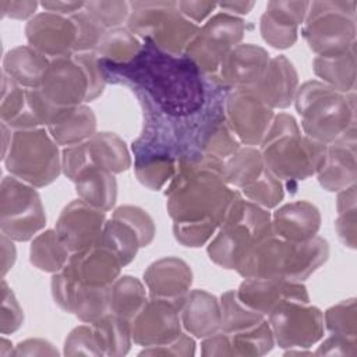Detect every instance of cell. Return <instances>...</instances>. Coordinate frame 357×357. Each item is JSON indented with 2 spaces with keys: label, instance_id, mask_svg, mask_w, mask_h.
I'll return each instance as SVG.
<instances>
[{
  "label": "cell",
  "instance_id": "cell-1",
  "mask_svg": "<svg viewBox=\"0 0 357 357\" xmlns=\"http://www.w3.org/2000/svg\"><path fill=\"white\" fill-rule=\"evenodd\" d=\"M106 82L142 92L162 113L187 117L202 109L206 100V79L185 54H170L149 39L139 53L124 64L99 59Z\"/></svg>",
  "mask_w": 357,
  "mask_h": 357
},
{
  "label": "cell",
  "instance_id": "cell-2",
  "mask_svg": "<svg viewBox=\"0 0 357 357\" xmlns=\"http://www.w3.org/2000/svg\"><path fill=\"white\" fill-rule=\"evenodd\" d=\"M225 162L208 156H184L167 184L166 209L173 223L220 226L236 194L223 178Z\"/></svg>",
  "mask_w": 357,
  "mask_h": 357
},
{
  "label": "cell",
  "instance_id": "cell-3",
  "mask_svg": "<svg viewBox=\"0 0 357 357\" xmlns=\"http://www.w3.org/2000/svg\"><path fill=\"white\" fill-rule=\"evenodd\" d=\"M266 167L289 187L317 174L326 145L301 132L297 120L289 113L275 114L259 145Z\"/></svg>",
  "mask_w": 357,
  "mask_h": 357
},
{
  "label": "cell",
  "instance_id": "cell-4",
  "mask_svg": "<svg viewBox=\"0 0 357 357\" xmlns=\"http://www.w3.org/2000/svg\"><path fill=\"white\" fill-rule=\"evenodd\" d=\"M329 258V244L315 236L303 243L289 241L275 233L259 241L237 268L245 278H278L303 282Z\"/></svg>",
  "mask_w": 357,
  "mask_h": 357
},
{
  "label": "cell",
  "instance_id": "cell-5",
  "mask_svg": "<svg viewBox=\"0 0 357 357\" xmlns=\"http://www.w3.org/2000/svg\"><path fill=\"white\" fill-rule=\"evenodd\" d=\"M303 132L329 145L347 137H356V92L342 93L322 81L301 84L294 98Z\"/></svg>",
  "mask_w": 357,
  "mask_h": 357
},
{
  "label": "cell",
  "instance_id": "cell-6",
  "mask_svg": "<svg viewBox=\"0 0 357 357\" xmlns=\"http://www.w3.org/2000/svg\"><path fill=\"white\" fill-rule=\"evenodd\" d=\"M273 234L268 209L237 194L213 237L208 243L209 259L225 269L237 271L250 251Z\"/></svg>",
  "mask_w": 357,
  "mask_h": 357
},
{
  "label": "cell",
  "instance_id": "cell-7",
  "mask_svg": "<svg viewBox=\"0 0 357 357\" xmlns=\"http://www.w3.org/2000/svg\"><path fill=\"white\" fill-rule=\"evenodd\" d=\"M127 28L141 40L149 39L170 54H184L199 31V25L185 18L177 1L145 0L130 1Z\"/></svg>",
  "mask_w": 357,
  "mask_h": 357
},
{
  "label": "cell",
  "instance_id": "cell-8",
  "mask_svg": "<svg viewBox=\"0 0 357 357\" xmlns=\"http://www.w3.org/2000/svg\"><path fill=\"white\" fill-rule=\"evenodd\" d=\"M3 162L11 176L35 188L52 184L61 173V152L46 127L13 130Z\"/></svg>",
  "mask_w": 357,
  "mask_h": 357
},
{
  "label": "cell",
  "instance_id": "cell-9",
  "mask_svg": "<svg viewBox=\"0 0 357 357\" xmlns=\"http://www.w3.org/2000/svg\"><path fill=\"white\" fill-rule=\"evenodd\" d=\"M357 1H310L303 36L308 47L321 57L337 56L356 45Z\"/></svg>",
  "mask_w": 357,
  "mask_h": 357
},
{
  "label": "cell",
  "instance_id": "cell-10",
  "mask_svg": "<svg viewBox=\"0 0 357 357\" xmlns=\"http://www.w3.org/2000/svg\"><path fill=\"white\" fill-rule=\"evenodd\" d=\"M46 225V213L36 188L14 176L0 184V229L14 241L32 240Z\"/></svg>",
  "mask_w": 357,
  "mask_h": 357
},
{
  "label": "cell",
  "instance_id": "cell-11",
  "mask_svg": "<svg viewBox=\"0 0 357 357\" xmlns=\"http://www.w3.org/2000/svg\"><path fill=\"white\" fill-rule=\"evenodd\" d=\"M241 17L220 11L209 17L187 46L184 54L201 70L204 77L216 74L225 56L241 43L245 33Z\"/></svg>",
  "mask_w": 357,
  "mask_h": 357
},
{
  "label": "cell",
  "instance_id": "cell-12",
  "mask_svg": "<svg viewBox=\"0 0 357 357\" xmlns=\"http://www.w3.org/2000/svg\"><path fill=\"white\" fill-rule=\"evenodd\" d=\"M266 317L282 349H308L324 336V314L311 301L284 300Z\"/></svg>",
  "mask_w": 357,
  "mask_h": 357
},
{
  "label": "cell",
  "instance_id": "cell-13",
  "mask_svg": "<svg viewBox=\"0 0 357 357\" xmlns=\"http://www.w3.org/2000/svg\"><path fill=\"white\" fill-rule=\"evenodd\" d=\"M131 165L126 142L117 134L107 131L96 132L89 139L61 151V173L71 181L88 166H99L119 174L128 170Z\"/></svg>",
  "mask_w": 357,
  "mask_h": 357
},
{
  "label": "cell",
  "instance_id": "cell-14",
  "mask_svg": "<svg viewBox=\"0 0 357 357\" xmlns=\"http://www.w3.org/2000/svg\"><path fill=\"white\" fill-rule=\"evenodd\" d=\"M40 92L56 107H74L88 102L91 79L88 68L75 54L50 60L43 77Z\"/></svg>",
  "mask_w": 357,
  "mask_h": 357
},
{
  "label": "cell",
  "instance_id": "cell-15",
  "mask_svg": "<svg viewBox=\"0 0 357 357\" xmlns=\"http://www.w3.org/2000/svg\"><path fill=\"white\" fill-rule=\"evenodd\" d=\"M225 116L241 145L257 148L264 141L275 113L252 89L244 88L227 91Z\"/></svg>",
  "mask_w": 357,
  "mask_h": 357
},
{
  "label": "cell",
  "instance_id": "cell-16",
  "mask_svg": "<svg viewBox=\"0 0 357 357\" xmlns=\"http://www.w3.org/2000/svg\"><path fill=\"white\" fill-rule=\"evenodd\" d=\"M183 303L149 296L130 321L132 342L142 347L162 346L174 340L183 331L180 310Z\"/></svg>",
  "mask_w": 357,
  "mask_h": 357
},
{
  "label": "cell",
  "instance_id": "cell-17",
  "mask_svg": "<svg viewBox=\"0 0 357 357\" xmlns=\"http://www.w3.org/2000/svg\"><path fill=\"white\" fill-rule=\"evenodd\" d=\"M50 286L56 304L84 324L92 325L112 312L110 287L84 286L63 271L53 273Z\"/></svg>",
  "mask_w": 357,
  "mask_h": 357
},
{
  "label": "cell",
  "instance_id": "cell-18",
  "mask_svg": "<svg viewBox=\"0 0 357 357\" xmlns=\"http://www.w3.org/2000/svg\"><path fill=\"white\" fill-rule=\"evenodd\" d=\"M269 59V53L264 47L240 43L225 56L216 74L205 78L227 91L254 88L261 79Z\"/></svg>",
  "mask_w": 357,
  "mask_h": 357
},
{
  "label": "cell",
  "instance_id": "cell-19",
  "mask_svg": "<svg viewBox=\"0 0 357 357\" xmlns=\"http://www.w3.org/2000/svg\"><path fill=\"white\" fill-rule=\"evenodd\" d=\"M105 222L106 212L74 199L60 212L54 230L73 254L98 243Z\"/></svg>",
  "mask_w": 357,
  "mask_h": 357
},
{
  "label": "cell",
  "instance_id": "cell-20",
  "mask_svg": "<svg viewBox=\"0 0 357 357\" xmlns=\"http://www.w3.org/2000/svg\"><path fill=\"white\" fill-rule=\"evenodd\" d=\"M28 45L45 56L74 54L77 26L71 17L43 11L35 14L25 25Z\"/></svg>",
  "mask_w": 357,
  "mask_h": 357
},
{
  "label": "cell",
  "instance_id": "cell-21",
  "mask_svg": "<svg viewBox=\"0 0 357 357\" xmlns=\"http://www.w3.org/2000/svg\"><path fill=\"white\" fill-rule=\"evenodd\" d=\"M123 264L99 241L93 245L73 252L63 272L73 280L91 287H110L120 278Z\"/></svg>",
  "mask_w": 357,
  "mask_h": 357
},
{
  "label": "cell",
  "instance_id": "cell-22",
  "mask_svg": "<svg viewBox=\"0 0 357 357\" xmlns=\"http://www.w3.org/2000/svg\"><path fill=\"white\" fill-rule=\"evenodd\" d=\"M236 291L241 303L265 317L284 300L310 301L308 290L301 282L278 278H245Z\"/></svg>",
  "mask_w": 357,
  "mask_h": 357
},
{
  "label": "cell",
  "instance_id": "cell-23",
  "mask_svg": "<svg viewBox=\"0 0 357 357\" xmlns=\"http://www.w3.org/2000/svg\"><path fill=\"white\" fill-rule=\"evenodd\" d=\"M310 1H268L259 20L262 39L275 49H289L298 38Z\"/></svg>",
  "mask_w": 357,
  "mask_h": 357
},
{
  "label": "cell",
  "instance_id": "cell-24",
  "mask_svg": "<svg viewBox=\"0 0 357 357\" xmlns=\"http://www.w3.org/2000/svg\"><path fill=\"white\" fill-rule=\"evenodd\" d=\"M144 283L149 296L184 303L192 284V271L181 258L163 257L145 269Z\"/></svg>",
  "mask_w": 357,
  "mask_h": 357
},
{
  "label": "cell",
  "instance_id": "cell-25",
  "mask_svg": "<svg viewBox=\"0 0 357 357\" xmlns=\"http://www.w3.org/2000/svg\"><path fill=\"white\" fill-rule=\"evenodd\" d=\"M250 89L272 110L286 109L294 102L298 89V75L293 63L286 56L279 54L269 59L261 79Z\"/></svg>",
  "mask_w": 357,
  "mask_h": 357
},
{
  "label": "cell",
  "instance_id": "cell-26",
  "mask_svg": "<svg viewBox=\"0 0 357 357\" xmlns=\"http://www.w3.org/2000/svg\"><path fill=\"white\" fill-rule=\"evenodd\" d=\"M317 177L319 185L329 192H339L356 184V137L342 138L326 145L325 158Z\"/></svg>",
  "mask_w": 357,
  "mask_h": 357
},
{
  "label": "cell",
  "instance_id": "cell-27",
  "mask_svg": "<svg viewBox=\"0 0 357 357\" xmlns=\"http://www.w3.org/2000/svg\"><path fill=\"white\" fill-rule=\"evenodd\" d=\"M321 212L310 201L300 199L284 204L272 213V229L278 237L303 243L318 236Z\"/></svg>",
  "mask_w": 357,
  "mask_h": 357
},
{
  "label": "cell",
  "instance_id": "cell-28",
  "mask_svg": "<svg viewBox=\"0 0 357 357\" xmlns=\"http://www.w3.org/2000/svg\"><path fill=\"white\" fill-rule=\"evenodd\" d=\"M181 325L187 333L204 339L220 331V301L206 290H191L180 310Z\"/></svg>",
  "mask_w": 357,
  "mask_h": 357
},
{
  "label": "cell",
  "instance_id": "cell-29",
  "mask_svg": "<svg viewBox=\"0 0 357 357\" xmlns=\"http://www.w3.org/2000/svg\"><path fill=\"white\" fill-rule=\"evenodd\" d=\"M57 145L71 146L96 134V116L86 105L61 107L46 127Z\"/></svg>",
  "mask_w": 357,
  "mask_h": 357
},
{
  "label": "cell",
  "instance_id": "cell-30",
  "mask_svg": "<svg viewBox=\"0 0 357 357\" xmlns=\"http://www.w3.org/2000/svg\"><path fill=\"white\" fill-rule=\"evenodd\" d=\"M50 60L29 45L10 49L3 59V73L26 89L40 88Z\"/></svg>",
  "mask_w": 357,
  "mask_h": 357
},
{
  "label": "cell",
  "instance_id": "cell-31",
  "mask_svg": "<svg viewBox=\"0 0 357 357\" xmlns=\"http://www.w3.org/2000/svg\"><path fill=\"white\" fill-rule=\"evenodd\" d=\"M73 183L79 199L91 206L107 212L116 205L117 181L112 172L99 166H88Z\"/></svg>",
  "mask_w": 357,
  "mask_h": 357
},
{
  "label": "cell",
  "instance_id": "cell-32",
  "mask_svg": "<svg viewBox=\"0 0 357 357\" xmlns=\"http://www.w3.org/2000/svg\"><path fill=\"white\" fill-rule=\"evenodd\" d=\"M1 123L11 130L36 128L40 127L35 119L29 100L28 89L17 84L6 73L1 71V99H0Z\"/></svg>",
  "mask_w": 357,
  "mask_h": 357
},
{
  "label": "cell",
  "instance_id": "cell-33",
  "mask_svg": "<svg viewBox=\"0 0 357 357\" xmlns=\"http://www.w3.org/2000/svg\"><path fill=\"white\" fill-rule=\"evenodd\" d=\"M312 70L324 84L333 89L342 93L353 92L356 88V45L337 56H315Z\"/></svg>",
  "mask_w": 357,
  "mask_h": 357
},
{
  "label": "cell",
  "instance_id": "cell-34",
  "mask_svg": "<svg viewBox=\"0 0 357 357\" xmlns=\"http://www.w3.org/2000/svg\"><path fill=\"white\" fill-rule=\"evenodd\" d=\"M268 170L261 151L255 146L241 145L223 165V178L238 191L255 183Z\"/></svg>",
  "mask_w": 357,
  "mask_h": 357
},
{
  "label": "cell",
  "instance_id": "cell-35",
  "mask_svg": "<svg viewBox=\"0 0 357 357\" xmlns=\"http://www.w3.org/2000/svg\"><path fill=\"white\" fill-rule=\"evenodd\" d=\"M71 251L59 237L54 229H47L32 238L29 247V262L42 272L57 273L64 269Z\"/></svg>",
  "mask_w": 357,
  "mask_h": 357
},
{
  "label": "cell",
  "instance_id": "cell-36",
  "mask_svg": "<svg viewBox=\"0 0 357 357\" xmlns=\"http://www.w3.org/2000/svg\"><path fill=\"white\" fill-rule=\"evenodd\" d=\"M92 329L103 356L120 357L130 351L132 342L130 321L110 312L92 324Z\"/></svg>",
  "mask_w": 357,
  "mask_h": 357
},
{
  "label": "cell",
  "instance_id": "cell-37",
  "mask_svg": "<svg viewBox=\"0 0 357 357\" xmlns=\"http://www.w3.org/2000/svg\"><path fill=\"white\" fill-rule=\"evenodd\" d=\"M146 286L139 279L124 275L110 286L112 312L131 321L148 300Z\"/></svg>",
  "mask_w": 357,
  "mask_h": 357
},
{
  "label": "cell",
  "instance_id": "cell-38",
  "mask_svg": "<svg viewBox=\"0 0 357 357\" xmlns=\"http://www.w3.org/2000/svg\"><path fill=\"white\" fill-rule=\"evenodd\" d=\"M226 336L229 343V356L258 357L269 353L275 346V337L268 319L252 328L226 333Z\"/></svg>",
  "mask_w": 357,
  "mask_h": 357
},
{
  "label": "cell",
  "instance_id": "cell-39",
  "mask_svg": "<svg viewBox=\"0 0 357 357\" xmlns=\"http://www.w3.org/2000/svg\"><path fill=\"white\" fill-rule=\"evenodd\" d=\"M142 40L137 38L127 26H119L106 31L93 50L99 59L114 64H124L132 60L141 50Z\"/></svg>",
  "mask_w": 357,
  "mask_h": 357
},
{
  "label": "cell",
  "instance_id": "cell-40",
  "mask_svg": "<svg viewBox=\"0 0 357 357\" xmlns=\"http://www.w3.org/2000/svg\"><path fill=\"white\" fill-rule=\"evenodd\" d=\"M98 241L107 247L120 259L123 266L132 262L138 250L141 248L135 231L128 225L114 218L105 222Z\"/></svg>",
  "mask_w": 357,
  "mask_h": 357
},
{
  "label": "cell",
  "instance_id": "cell-41",
  "mask_svg": "<svg viewBox=\"0 0 357 357\" xmlns=\"http://www.w3.org/2000/svg\"><path fill=\"white\" fill-rule=\"evenodd\" d=\"M219 301H220V311H222V324H220L222 332L233 333V332L244 331L266 319L264 314L257 312L250 307H247L244 303H241L240 298L237 297L236 290L225 291L220 296Z\"/></svg>",
  "mask_w": 357,
  "mask_h": 357
},
{
  "label": "cell",
  "instance_id": "cell-42",
  "mask_svg": "<svg viewBox=\"0 0 357 357\" xmlns=\"http://www.w3.org/2000/svg\"><path fill=\"white\" fill-rule=\"evenodd\" d=\"M357 194L356 184L337 192L335 227L340 241L350 250L356 248L357 236Z\"/></svg>",
  "mask_w": 357,
  "mask_h": 357
},
{
  "label": "cell",
  "instance_id": "cell-43",
  "mask_svg": "<svg viewBox=\"0 0 357 357\" xmlns=\"http://www.w3.org/2000/svg\"><path fill=\"white\" fill-rule=\"evenodd\" d=\"M324 325L333 335L356 337L357 336L356 298H347L329 307L324 314Z\"/></svg>",
  "mask_w": 357,
  "mask_h": 357
},
{
  "label": "cell",
  "instance_id": "cell-44",
  "mask_svg": "<svg viewBox=\"0 0 357 357\" xmlns=\"http://www.w3.org/2000/svg\"><path fill=\"white\" fill-rule=\"evenodd\" d=\"M112 218L128 225L138 236L139 245L146 247L153 241L156 229L152 216L137 205H121L113 211Z\"/></svg>",
  "mask_w": 357,
  "mask_h": 357
},
{
  "label": "cell",
  "instance_id": "cell-45",
  "mask_svg": "<svg viewBox=\"0 0 357 357\" xmlns=\"http://www.w3.org/2000/svg\"><path fill=\"white\" fill-rule=\"evenodd\" d=\"M84 8L106 29L121 26L130 15V1L96 0L85 1Z\"/></svg>",
  "mask_w": 357,
  "mask_h": 357
},
{
  "label": "cell",
  "instance_id": "cell-46",
  "mask_svg": "<svg viewBox=\"0 0 357 357\" xmlns=\"http://www.w3.org/2000/svg\"><path fill=\"white\" fill-rule=\"evenodd\" d=\"M70 17L77 26V42L74 47V54L93 52L102 36L106 33V29L85 8Z\"/></svg>",
  "mask_w": 357,
  "mask_h": 357
},
{
  "label": "cell",
  "instance_id": "cell-47",
  "mask_svg": "<svg viewBox=\"0 0 357 357\" xmlns=\"http://www.w3.org/2000/svg\"><path fill=\"white\" fill-rule=\"evenodd\" d=\"M24 322V311L6 278H1V310H0V332L1 335L14 333Z\"/></svg>",
  "mask_w": 357,
  "mask_h": 357
},
{
  "label": "cell",
  "instance_id": "cell-48",
  "mask_svg": "<svg viewBox=\"0 0 357 357\" xmlns=\"http://www.w3.org/2000/svg\"><path fill=\"white\" fill-rule=\"evenodd\" d=\"M63 353L66 356H103L91 324L78 325L67 335Z\"/></svg>",
  "mask_w": 357,
  "mask_h": 357
},
{
  "label": "cell",
  "instance_id": "cell-49",
  "mask_svg": "<svg viewBox=\"0 0 357 357\" xmlns=\"http://www.w3.org/2000/svg\"><path fill=\"white\" fill-rule=\"evenodd\" d=\"M195 340L191 335L181 332L174 340L162 344V346H151L144 347L139 351L141 356H178V357H188L195 354Z\"/></svg>",
  "mask_w": 357,
  "mask_h": 357
},
{
  "label": "cell",
  "instance_id": "cell-50",
  "mask_svg": "<svg viewBox=\"0 0 357 357\" xmlns=\"http://www.w3.org/2000/svg\"><path fill=\"white\" fill-rule=\"evenodd\" d=\"M357 340L356 337L342 336V335H331L325 339L321 346H318L314 354L318 356H351L357 354Z\"/></svg>",
  "mask_w": 357,
  "mask_h": 357
},
{
  "label": "cell",
  "instance_id": "cell-51",
  "mask_svg": "<svg viewBox=\"0 0 357 357\" xmlns=\"http://www.w3.org/2000/svg\"><path fill=\"white\" fill-rule=\"evenodd\" d=\"M177 6L185 18H188L190 21L198 25V22H202L212 14V11L218 7V3L204 1V0H197V1L181 0V1H177Z\"/></svg>",
  "mask_w": 357,
  "mask_h": 357
},
{
  "label": "cell",
  "instance_id": "cell-52",
  "mask_svg": "<svg viewBox=\"0 0 357 357\" xmlns=\"http://www.w3.org/2000/svg\"><path fill=\"white\" fill-rule=\"evenodd\" d=\"M13 356H59L57 349L45 339H26L13 350Z\"/></svg>",
  "mask_w": 357,
  "mask_h": 357
},
{
  "label": "cell",
  "instance_id": "cell-53",
  "mask_svg": "<svg viewBox=\"0 0 357 357\" xmlns=\"http://www.w3.org/2000/svg\"><path fill=\"white\" fill-rule=\"evenodd\" d=\"M38 1H11V0H1L0 10L3 17H8L13 20H31L35 15L38 8Z\"/></svg>",
  "mask_w": 357,
  "mask_h": 357
},
{
  "label": "cell",
  "instance_id": "cell-54",
  "mask_svg": "<svg viewBox=\"0 0 357 357\" xmlns=\"http://www.w3.org/2000/svg\"><path fill=\"white\" fill-rule=\"evenodd\" d=\"M42 8L49 13L70 17L84 8L85 1H42Z\"/></svg>",
  "mask_w": 357,
  "mask_h": 357
},
{
  "label": "cell",
  "instance_id": "cell-55",
  "mask_svg": "<svg viewBox=\"0 0 357 357\" xmlns=\"http://www.w3.org/2000/svg\"><path fill=\"white\" fill-rule=\"evenodd\" d=\"M10 237L1 233L0 244H1V278H6V275L11 271L15 258H17V250Z\"/></svg>",
  "mask_w": 357,
  "mask_h": 357
},
{
  "label": "cell",
  "instance_id": "cell-56",
  "mask_svg": "<svg viewBox=\"0 0 357 357\" xmlns=\"http://www.w3.org/2000/svg\"><path fill=\"white\" fill-rule=\"evenodd\" d=\"M255 6V1H223L218 3V7L225 10V13L233 15H247Z\"/></svg>",
  "mask_w": 357,
  "mask_h": 357
},
{
  "label": "cell",
  "instance_id": "cell-57",
  "mask_svg": "<svg viewBox=\"0 0 357 357\" xmlns=\"http://www.w3.org/2000/svg\"><path fill=\"white\" fill-rule=\"evenodd\" d=\"M11 342L7 340L6 337H1L0 340V357H6V356H13V347H11Z\"/></svg>",
  "mask_w": 357,
  "mask_h": 357
}]
</instances>
